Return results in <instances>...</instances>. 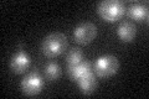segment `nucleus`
<instances>
[{
  "mask_svg": "<svg viewBox=\"0 0 149 99\" xmlns=\"http://www.w3.org/2000/svg\"><path fill=\"white\" fill-rule=\"evenodd\" d=\"M67 47V37L61 32H52L42 40L41 50L47 57H56L61 55Z\"/></svg>",
  "mask_w": 149,
  "mask_h": 99,
  "instance_id": "f257e3e1",
  "label": "nucleus"
},
{
  "mask_svg": "<svg viewBox=\"0 0 149 99\" xmlns=\"http://www.w3.org/2000/svg\"><path fill=\"white\" fill-rule=\"evenodd\" d=\"M125 9H127L125 4L120 0H103L97 5V11L100 16L109 22L119 20L124 15Z\"/></svg>",
  "mask_w": 149,
  "mask_h": 99,
  "instance_id": "f03ea898",
  "label": "nucleus"
},
{
  "mask_svg": "<svg viewBox=\"0 0 149 99\" xmlns=\"http://www.w3.org/2000/svg\"><path fill=\"white\" fill-rule=\"evenodd\" d=\"M119 68V61L113 55H103L95 62V73L101 78H108L117 73Z\"/></svg>",
  "mask_w": 149,
  "mask_h": 99,
  "instance_id": "7ed1b4c3",
  "label": "nucleus"
},
{
  "mask_svg": "<svg viewBox=\"0 0 149 99\" xmlns=\"http://www.w3.org/2000/svg\"><path fill=\"white\" fill-rule=\"evenodd\" d=\"M42 87H44V78L37 72L27 73L21 81L22 93L26 94V96H36V94L41 92Z\"/></svg>",
  "mask_w": 149,
  "mask_h": 99,
  "instance_id": "20e7f679",
  "label": "nucleus"
},
{
  "mask_svg": "<svg viewBox=\"0 0 149 99\" xmlns=\"http://www.w3.org/2000/svg\"><path fill=\"white\" fill-rule=\"evenodd\" d=\"M97 36V26L93 22H81L74 27L73 30V37L76 42L82 45H87L91 41L95 40Z\"/></svg>",
  "mask_w": 149,
  "mask_h": 99,
  "instance_id": "39448f33",
  "label": "nucleus"
},
{
  "mask_svg": "<svg viewBox=\"0 0 149 99\" xmlns=\"http://www.w3.org/2000/svg\"><path fill=\"white\" fill-rule=\"evenodd\" d=\"M31 66V57L25 51H17L10 60V68L15 73H24Z\"/></svg>",
  "mask_w": 149,
  "mask_h": 99,
  "instance_id": "423d86ee",
  "label": "nucleus"
},
{
  "mask_svg": "<svg viewBox=\"0 0 149 99\" xmlns=\"http://www.w3.org/2000/svg\"><path fill=\"white\" fill-rule=\"evenodd\" d=\"M92 63L88 61H81L74 66H67V73L72 81H78L81 77L86 76L87 73L92 72Z\"/></svg>",
  "mask_w": 149,
  "mask_h": 99,
  "instance_id": "0eeeda50",
  "label": "nucleus"
},
{
  "mask_svg": "<svg viewBox=\"0 0 149 99\" xmlns=\"http://www.w3.org/2000/svg\"><path fill=\"white\" fill-rule=\"evenodd\" d=\"M129 16L137 21H143L148 19V4L144 1H134L125 9Z\"/></svg>",
  "mask_w": 149,
  "mask_h": 99,
  "instance_id": "6e6552de",
  "label": "nucleus"
},
{
  "mask_svg": "<svg viewBox=\"0 0 149 99\" xmlns=\"http://www.w3.org/2000/svg\"><path fill=\"white\" fill-rule=\"evenodd\" d=\"M117 34L122 41L130 42L134 40V37L137 35V27L133 22L123 21V22H120L119 26L117 27Z\"/></svg>",
  "mask_w": 149,
  "mask_h": 99,
  "instance_id": "1a4fd4ad",
  "label": "nucleus"
},
{
  "mask_svg": "<svg viewBox=\"0 0 149 99\" xmlns=\"http://www.w3.org/2000/svg\"><path fill=\"white\" fill-rule=\"evenodd\" d=\"M78 83V87H80L81 92L83 94H91L96 91L97 88V78H96V74L95 72H90L87 73L86 76L81 77L80 79L77 81Z\"/></svg>",
  "mask_w": 149,
  "mask_h": 99,
  "instance_id": "9d476101",
  "label": "nucleus"
},
{
  "mask_svg": "<svg viewBox=\"0 0 149 99\" xmlns=\"http://www.w3.org/2000/svg\"><path fill=\"white\" fill-rule=\"evenodd\" d=\"M62 69L58 63L56 62H49L45 66V77L47 81H56L61 77Z\"/></svg>",
  "mask_w": 149,
  "mask_h": 99,
  "instance_id": "9b49d317",
  "label": "nucleus"
},
{
  "mask_svg": "<svg viewBox=\"0 0 149 99\" xmlns=\"http://www.w3.org/2000/svg\"><path fill=\"white\" fill-rule=\"evenodd\" d=\"M81 61H83V52L81 51V48L73 47V48H71L67 52V55H66L67 66H74V64L80 63Z\"/></svg>",
  "mask_w": 149,
  "mask_h": 99,
  "instance_id": "f8f14e48",
  "label": "nucleus"
}]
</instances>
